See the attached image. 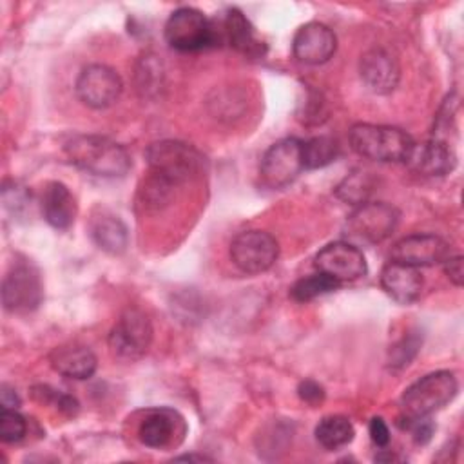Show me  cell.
Wrapping results in <instances>:
<instances>
[{
	"mask_svg": "<svg viewBox=\"0 0 464 464\" xmlns=\"http://www.w3.org/2000/svg\"><path fill=\"white\" fill-rule=\"evenodd\" d=\"M67 160L100 178H121L130 169L129 152L116 141L96 134H76L63 145Z\"/></svg>",
	"mask_w": 464,
	"mask_h": 464,
	"instance_id": "1",
	"label": "cell"
},
{
	"mask_svg": "<svg viewBox=\"0 0 464 464\" xmlns=\"http://www.w3.org/2000/svg\"><path fill=\"white\" fill-rule=\"evenodd\" d=\"M350 145L362 158L375 160V161L404 163L415 141L406 130L399 127L355 123L350 129Z\"/></svg>",
	"mask_w": 464,
	"mask_h": 464,
	"instance_id": "2",
	"label": "cell"
},
{
	"mask_svg": "<svg viewBox=\"0 0 464 464\" xmlns=\"http://www.w3.org/2000/svg\"><path fill=\"white\" fill-rule=\"evenodd\" d=\"M165 40L181 53L203 51L223 44L218 24L194 7H179L170 13L165 24Z\"/></svg>",
	"mask_w": 464,
	"mask_h": 464,
	"instance_id": "3",
	"label": "cell"
},
{
	"mask_svg": "<svg viewBox=\"0 0 464 464\" xmlns=\"http://www.w3.org/2000/svg\"><path fill=\"white\" fill-rule=\"evenodd\" d=\"M459 392V382L453 372L450 370H437L426 373L424 377L417 379L410 384L402 397V415L408 417H430L435 411L442 410L448 402L455 399Z\"/></svg>",
	"mask_w": 464,
	"mask_h": 464,
	"instance_id": "4",
	"label": "cell"
},
{
	"mask_svg": "<svg viewBox=\"0 0 464 464\" xmlns=\"http://www.w3.org/2000/svg\"><path fill=\"white\" fill-rule=\"evenodd\" d=\"M145 158L152 174L169 185L192 178L201 167V154L188 143L163 140L149 145Z\"/></svg>",
	"mask_w": 464,
	"mask_h": 464,
	"instance_id": "5",
	"label": "cell"
},
{
	"mask_svg": "<svg viewBox=\"0 0 464 464\" xmlns=\"http://www.w3.org/2000/svg\"><path fill=\"white\" fill-rule=\"evenodd\" d=\"M44 297L40 270L27 259L14 261L2 281V303L7 312L24 314L34 310Z\"/></svg>",
	"mask_w": 464,
	"mask_h": 464,
	"instance_id": "6",
	"label": "cell"
},
{
	"mask_svg": "<svg viewBox=\"0 0 464 464\" xmlns=\"http://www.w3.org/2000/svg\"><path fill=\"white\" fill-rule=\"evenodd\" d=\"M303 169V141L297 138H285L266 149L259 163V176L263 185L283 188L292 183Z\"/></svg>",
	"mask_w": 464,
	"mask_h": 464,
	"instance_id": "7",
	"label": "cell"
},
{
	"mask_svg": "<svg viewBox=\"0 0 464 464\" xmlns=\"http://www.w3.org/2000/svg\"><path fill=\"white\" fill-rule=\"evenodd\" d=\"M152 343V324L149 317L138 310H125L109 334V348L111 352L127 361L140 359L147 353Z\"/></svg>",
	"mask_w": 464,
	"mask_h": 464,
	"instance_id": "8",
	"label": "cell"
},
{
	"mask_svg": "<svg viewBox=\"0 0 464 464\" xmlns=\"http://www.w3.org/2000/svg\"><path fill=\"white\" fill-rule=\"evenodd\" d=\"M399 210L382 201L357 205L346 221V234L361 243H381L395 230Z\"/></svg>",
	"mask_w": 464,
	"mask_h": 464,
	"instance_id": "9",
	"label": "cell"
},
{
	"mask_svg": "<svg viewBox=\"0 0 464 464\" xmlns=\"http://www.w3.org/2000/svg\"><path fill=\"white\" fill-rule=\"evenodd\" d=\"M279 256L276 237L263 230H245L230 243V259L245 274H261L274 266Z\"/></svg>",
	"mask_w": 464,
	"mask_h": 464,
	"instance_id": "10",
	"label": "cell"
},
{
	"mask_svg": "<svg viewBox=\"0 0 464 464\" xmlns=\"http://www.w3.org/2000/svg\"><path fill=\"white\" fill-rule=\"evenodd\" d=\"M121 89L123 83L120 74L103 63L83 67L76 78V94L80 102L91 109H107L114 105Z\"/></svg>",
	"mask_w": 464,
	"mask_h": 464,
	"instance_id": "11",
	"label": "cell"
},
{
	"mask_svg": "<svg viewBox=\"0 0 464 464\" xmlns=\"http://www.w3.org/2000/svg\"><path fill=\"white\" fill-rule=\"evenodd\" d=\"M187 422L172 408L149 410L138 424V439L152 450H169L185 439Z\"/></svg>",
	"mask_w": 464,
	"mask_h": 464,
	"instance_id": "12",
	"label": "cell"
},
{
	"mask_svg": "<svg viewBox=\"0 0 464 464\" xmlns=\"http://www.w3.org/2000/svg\"><path fill=\"white\" fill-rule=\"evenodd\" d=\"M315 268L337 283L355 281L368 272L364 254L348 241H334L323 246L315 256Z\"/></svg>",
	"mask_w": 464,
	"mask_h": 464,
	"instance_id": "13",
	"label": "cell"
},
{
	"mask_svg": "<svg viewBox=\"0 0 464 464\" xmlns=\"http://www.w3.org/2000/svg\"><path fill=\"white\" fill-rule=\"evenodd\" d=\"M451 256V246L435 234H411L392 246V261L415 268L444 263Z\"/></svg>",
	"mask_w": 464,
	"mask_h": 464,
	"instance_id": "14",
	"label": "cell"
},
{
	"mask_svg": "<svg viewBox=\"0 0 464 464\" xmlns=\"http://www.w3.org/2000/svg\"><path fill=\"white\" fill-rule=\"evenodd\" d=\"M292 49L299 62L319 65L334 56L337 49V38L328 25L321 22H308L297 29Z\"/></svg>",
	"mask_w": 464,
	"mask_h": 464,
	"instance_id": "15",
	"label": "cell"
},
{
	"mask_svg": "<svg viewBox=\"0 0 464 464\" xmlns=\"http://www.w3.org/2000/svg\"><path fill=\"white\" fill-rule=\"evenodd\" d=\"M359 72L366 87L377 94L392 92L401 76L397 60L386 49H370L361 56Z\"/></svg>",
	"mask_w": 464,
	"mask_h": 464,
	"instance_id": "16",
	"label": "cell"
},
{
	"mask_svg": "<svg viewBox=\"0 0 464 464\" xmlns=\"http://www.w3.org/2000/svg\"><path fill=\"white\" fill-rule=\"evenodd\" d=\"M404 163L424 176H444L455 169L457 156L448 141L431 138L424 143H415Z\"/></svg>",
	"mask_w": 464,
	"mask_h": 464,
	"instance_id": "17",
	"label": "cell"
},
{
	"mask_svg": "<svg viewBox=\"0 0 464 464\" xmlns=\"http://www.w3.org/2000/svg\"><path fill=\"white\" fill-rule=\"evenodd\" d=\"M219 33H221V42H227L232 45L236 51L257 58L263 56L265 45L263 42L256 36V31L248 18L236 7L228 9L223 16V20L218 24Z\"/></svg>",
	"mask_w": 464,
	"mask_h": 464,
	"instance_id": "18",
	"label": "cell"
},
{
	"mask_svg": "<svg viewBox=\"0 0 464 464\" xmlns=\"http://www.w3.org/2000/svg\"><path fill=\"white\" fill-rule=\"evenodd\" d=\"M40 207L44 219L58 230L69 228L74 223L78 212V205L72 192L62 181H49L44 187Z\"/></svg>",
	"mask_w": 464,
	"mask_h": 464,
	"instance_id": "19",
	"label": "cell"
},
{
	"mask_svg": "<svg viewBox=\"0 0 464 464\" xmlns=\"http://www.w3.org/2000/svg\"><path fill=\"white\" fill-rule=\"evenodd\" d=\"M381 286L393 301L410 304L422 292V276L415 266L390 261L381 272Z\"/></svg>",
	"mask_w": 464,
	"mask_h": 464,
	"instance_id": "20",
	"label": "cell"
},
{
	"mask_svg": "<svg viewBox=\"0 0 464 464\" xmlns=\"http://www.w3.org/2000/svg\"><path fill=\"white\" fill-rule=\"evenodd\" d=\"M51 366L69 379H89L98 366L96 355L82 344H63L51 352Z\"/></svg>",
	"mask_w": 464,
	"mask_h": 464,
	"instance_id": "21",
	"label": "cell"
},
{
	"mask_svg": "<svg viewBox=\"0 0 464 464\" xmlns=\"http://www.w3.org/2000/svg\"><path fill=\"white\" fill-rule=\"evenodd\" d=\"M91 237L98 248L107 254H123L129 245L125 223L112 214H102L91 223Z\"/></svg>",
	"mask_w": 464,
	"mask_h": 464,
	"instance_id": "22",
	"label": "cell"
},
{
	"mask_svg": "<svg viewBox=\"0 0 464 464\" xmlns=\"http://www.w3.org/2000/svg\"><path fill=\"white\" fill-rule=\"evenodd\" d=\"M315 440L326 450H337L352 442L355 430L348 417L343 415H326L315 426Z\"/></svg>",
	"mask_w": 464,
	"mask_h": 464,
	"instance_id": "23",
	"label": "cell"
},
{
	"mask_svg": "<svg viewBox=\"0 0 464 464\" xmlns=\"http://www.w3.org/2000/svg\"><path fill=\"white\" fill-rule=\"evenodd\" d=\"M339 154L337 140L330 136H315L303 141V163L304 169H321L335 161Z\"/></svg>",
	"mask_w": 464,
	"mask_h": 464,
	"instance_id": "24",
	"label": "cell"
},
{
	"mask_svg": "<svg viewBox=\"0 0 464 464\" xmlns=\"http://www.w3.org/2000/svg\"><path fill=\"white\" fill-rule=\"evenodd\" d=\"M339 285L341 283L328 277L326 274L317 272V274H312V276H306V277H301L299 281H295L290 288V295H292V299H295L299 303H306L319 295L337 290Z\"/></svg>",
	"mask_w": 464,
	"mask_h": 464,
	"instance_id": "25",
	"label": "cell"
},
{
	"mask_svg": "<svg viewBox=\"0 0 464 464\" xmlns=\"http://www.w3.org/2000/svg\"><path fill=\"white\" fill-rule=\"evenodd\" d=\"M373 190V179L364 170H353L350 176H346L335 188V194L352 205H362L366 203L368 196Z\"/></svg>",
	"mask_w": 464,
	"mask_h": 464,
	"instance_id": "26",
	"label": "cell"
},
{
	"mask_svg": "<svg viewBox=\"0 0 464 464\" xmlns=\"http://www.w3.org/2000/svg\"><path fill=\"white\" fill-rule=\"evenodd\" d=\"M27 433V422L25 419L11 408H2L0 413V439L7 444L18 442Z\"/></svg>",
	"mask_w": 464,
	"mask_h": 464,
	"instance_id": "27",
	"label": "cell"
},
{
	"mask_svg": "<svg viewBox=\"0 0 464 464\" xmlns=\"http://www.w3.org/2000/svg\"><path fill=\"white\" fill-rule=\"evenodd\" d=\"M2 198H4L5 208L13 210L14 214L22 212V210L27 207L29 199H31V196H29V192L25 190V187H22V185H18V183H13V187H7V185H5V187H4V192H2Z\"/></svg>",
	"mask_w": 464,
	"mask_h": 464,
	"instance_id": "28",
	"label": "cell"
},
{
	"mask_svg": "<svg viewBox=\"0 0 464 464\" xmlns=\"http://www.w3.org/2000/svg\"><path fill=\"white\" fill-rule=\"evenodd\" d=\"M297 393H299L301 401H304L306 404H312V406L319 404V402L324 399V390H323V386H321L319 382L312 381V379L303 381V382L299 384V388H297Z\"/></svg>",
	"mask_w": 464,
	"mask_h": 464,
	"instance_id": "29",
	"label": "cell"
},
{
	"mask_svg": "<svg viewBox=\"0 0 464 464\" xmlns=\"http://www.w3.org/2000/svg\"><path fill=\"white\" fill-rule=\"evenodd\" d=\"M368 431H370V439L375 446L384 448L390 442V428L382 417H373L368 424Z\"/></svg>",
	"mask_w": 464,
	"mask_h": 464,
	"instance_id": "30",
	"label": "cell"
},
{
	"mask_svg": "<svg viewBox=\"0 0 464 464\" xmlns=\"http://www.w3.org/2000/svg\"><path fill=\"white\" fill-rule=\"evenodd\" d=\"M444 274L448 276V279L453 283V285H457V286H460L462 285V281H464V268H462V257L460 256H450L444 263Z\"/></svg>",
	"mask_w": 464,
	"mask_h": 464,
	"instance_id": "31",
	"label": "cell"
},
{
	"mask_svg": "<svg viewBox=\"0 0 464 464\" xmlns=\"http://www.w3.org/2000/svg\"><path fill=\"white\" fill-rule=\"evenodd\" d=\"M18 406H20V399H18V395H16L13 390H9L7 386H4V388H2V408L16 410Z\"/></svg>",
	"mask_w": 464,
	"mask_h": 464,
	"instance_id": "32",
	"label": "cell"
}]
</instances>
